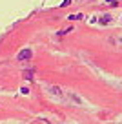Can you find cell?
Segmentation results:
<instances>
[{"instance_id":"obj_1","label":"cell","mask_w":122,"mask_h":124,"mask_svg":"<svg viewBox=\"0 0 122 124\" xmlns=\"http://www.w3.org/2000/svg\"><path fill=\"white\" fill-rule=\"evenodd\" d=\"M47 93H49V95H55V97H58V99H64V91L58 89L57 86H49V88H47Z\"/></svg>"},{"instance_id":"obj_5","label":"cell","mask_w":122,"mask_h":124,"mask_svg":"<svg viewBox=\"0 0 122 124\" xmlns=\"http://www.w3.org/2000/svg\"><path fill=\"white\" fill-rule=\"evenodd\" d=\"M109 20H111V16H109V15H106V16H102V18H100V22H102V24H107Z\"/></svg>"},{"instance_id":"obj_6","label":"cell","mask_w":122,"mask_h":124,"mask_svg":"<svg viewBox=\"0 0 122 124\" xmlns=\"http://www.w3.org/2000/svg\"><path fill=\"white\" fill-rule=\"evenodd\" d=\"M69 4H71V0H64V2H62L60 6H62V8H64V6H69Z\"/></svg>"},{"instance_id":"obj_7","label":"cell","mask_w":122,"mask_h":124,"mask_svg":"<svg viewBox=\"0 0 122 124\" xmlns=\"http://www.w3.org/2000/svg\"><path fill=\"white\" fill-rule=\"evenodd\" d=\"M107 4H111V6H117V0H106Z\"/></svg>"},{"instance_id":"obj_2","label":"cell","mask_w":122,"mask_h":124,"mask_svg":"<svg viewBox=\"0 0 122 124\" xmlns=\"http://www.w3.org/2000/svg\"><path fill=\"white\" fill-rule=\"evenodd\" d=\"M31 57H33V51L31 49H22V51H18V55H16L18 60H27V58H31Z\"/></svg>"},{"instance_id":"obj_3","label":"cell","mask_w":122,"mask_h":124,"mask_svg":"<svg viewBox=\"0 0 122 124\" xmlns=\"http://www.w3.org/2000/svg\"><path fill=\"white\" fill-rule=\"evenodd\" d=\"M24 77H26L27 80H33V78H35V73H33V70H26V71H24Z\"/></svg>"},{"instance_id":"obj_4","label":"cell","mask_w":122,"mask_h":124,"mask_svg":"<svg viewBox=\"0 0 122 124\" xmlns=\"http://www.w3.org/2000/svg\"><path fill=\"white\" fill-rule=\"evenodd\" d=\"M82 16H84L82 13H78V15H69V20H80Z\"/></svg>"}]
</instances>
